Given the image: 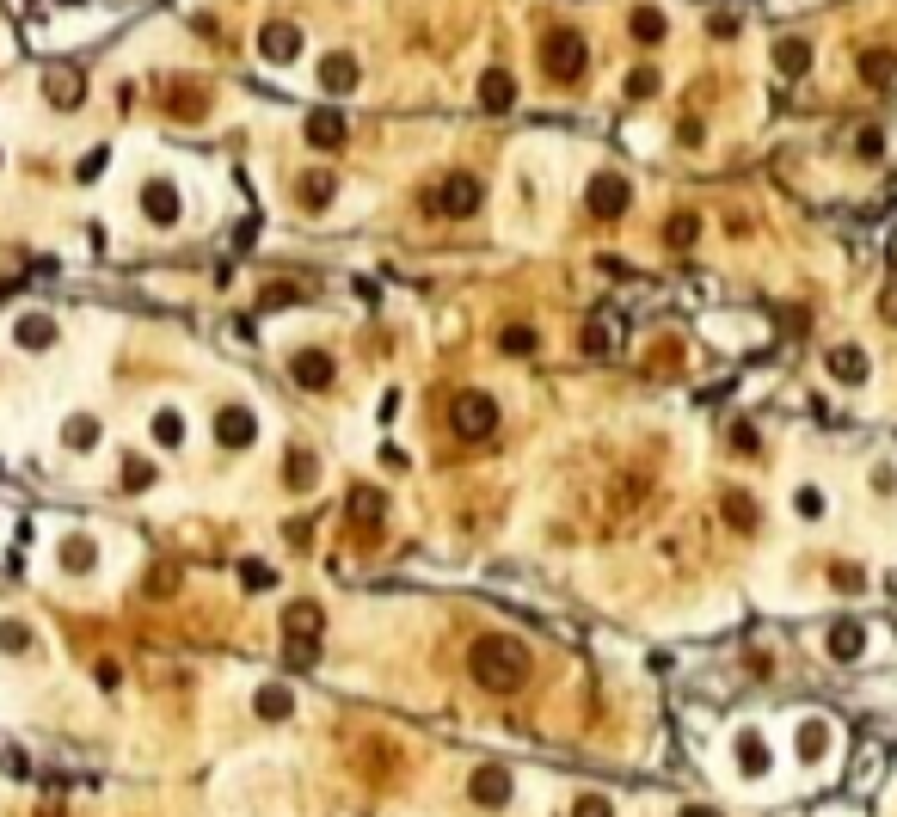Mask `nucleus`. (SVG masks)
I'll list each match as a JSON object with an SVG mask.
<instances>
[{"mask_svg": "<svg viewBox=\"0 0 897 817\" xmlns=\"http://www.w3.org/2000/svg\"><path fill=\"white\" fill-rule=\"evenodd\" d=\"M467 670H474L485 688H498V694H517L522 682H529V670H535V658H529V646L511 640V633H480L474 651H467Z\"/></svg>", "mask_w": 897, "mask_h": 817, "instance_id": "nucleus-1", "label": "nucleus"}, {"mask_svg": "<svg viewBox=\"0 0 897 817\" xmlns=\"http://www.w3.org/2000/svg\"><path fill=\"white\" fill-rule=\"evenodd\" d=\"M448 424H455V437L480 443V437H492V424H498V400H492V394H474V387H461V394L448 400Z\"/></svg>", "mask_w": 897, "mask_h": 817, "instance_id": "nucleus-2", "label": "nucleus"}, {"mask_svg": "<svg viewBox=\"0 0 897 817\" xmlns=\"http://www.w3.org/2000/svg\"><path fill=\"white\" fill-rule=\"evenodd\" d=\"M541 68L553 80H578L584 74V37L578 32H548L541 37Z\"/></svg>", "mask_w": 897, "mask_h": 817, "instance_id": "nucleus-3", "label": "nucleus"}, {"mask_svg": "<svg viewBox=\"0 0 897 817\" xmlns=\"http://www.w3.org/2000/svg\"><path fill=\"white\" fill-rule=\"evenodd\" d=\"M627 197H633V191H627L621 172H596V178H590V191H584L590 215H603V222H615V215L627 209Z\"/></svg>", "mask_w": 897, "mask_h": 817, "instance_id": "nucleus-4", "label": "nucleus"}, {"mask_svg": "<svg viewBox=\"0 0 897 817\" xmlns=\"http://www.w3.org/2000/svg\"><path fill=\"white\" fill-rule=\"evenodd\" d=\"M430 209H437V215H474V209H480V185H474L467 172H455L448 185L430 191Z\"/></svg>", "mask_w": 897, "mask_h": 817, "instance_id": "nucleus-5", "label": "nucleus"}, {"mask_svg": "<svg viewBox=\"0 0 897 817\" xmlns=\"http://www.w3.org/2000/svg\"><path fill=\"white\" fill-rule=\"evenodd\" d=\"M178 185L173 178H148V185H141V215H148V222H154V228H173L178 222Z\"/></svg>", "mask_w": 897, "mask_h": 817, "instance_id": "nucleus-6", "label": "nucleus"}, {"mask_svg": "<svg viewBox=\"0 0 897 817\" xmlns=\"http://www.w3.org/2000/svg\"><path fill=\"white\" fill-rule=\"evenodd\" d=\"M215 443L222 449H252L258 443V418L246 406H222L215 412Z\"/></svg>", "mask_w": 897, "mask_h": 817, "instance_id": "nucleus-7", "label": "nucleus"}, {"mask_svg": "<svg viewBox=\"0 0 897 817\" xmlns=\"http://www.w3.org/2000/svg\"><path fill=\"white\" fill-rule=\"evenodd\" d=\"M93 566H99V541H93V535H62V541H56V572L86 578Z\"/></svg>", "mask_w": 897, "mask_h": 817, "instance_id": "nucleus-8", "label": "nucleus"}, {"mask_svg": "<svg viewBox=\"0 0 897 817\" xmlns=\"http://www.w3.org/2000/svg\"><path fill=\"white\" fill-rule=\"evenodd\" d=\"M289 369H295V381H302V387H332L339 363H332L326 350H295V357H289Z\"/></svg>", "mask_w": 897, "mask_h": 817, "instance_id": "nucleus-9", "label": "nucleus"}, {"mask_svg": "<svg viewBox=\"0 0 897 817\" xmlns=\"http://www.w3.org/2000/svg\"><path fill=\"white\" fill-rule=\"evenodd\" d=\"M283 486H289V492H313V486H320V455H313V449H289Z\"/></svg>", "mask_w": 897, "mask_h": 817, "instance_id": "nucleus-10", "label": "nucleus"}, {"mask_svg": "<svg viewBox=\"0 0 897 817\" xmlns=\"http://www.w3.org/2000/svg\"><path fill=\"white\" fill-rule=\"evenodd\" d=\"M829 375H836L842 387H861L866 381V350L861 344H836V350H829Z\"/></svg>", "mask_w": 897, "mask_h": 817, "instance_id": "nucleus-11", "label": "nucleus"}, {"mask_svg": "<svg viewBox=\"0 0 897 817\" xmlns=\"http://www.w3.org/2000/svg\"><path fill=\"white\" fill-rule=\"evenodd\" d=\"M824 651L829 658H861L866 651V627L861 621H836V627L824 633Z\"/></svg>", "mask_w": 897, "mask_h": 817, "instance_id": "nucleus-12", "label": "nucleus"}, {"mask_svg": "<svg viewBox=\"0 0 897 817\" xmlns=\"http://www.w3.org/2000/svg\"><path fill=\"white\" fill-rule=\"evenodd\" d=\"M258 50H265L271 62H295V56H302V32H295V25H265Z\"/></svg>", "mask_w": 897, "mask_h": 817, "instance_id": "nucleus-13", "label": "nucleus"}, {"mask_svg": "<svg viewBox=\"0 0 897 817\" xmlns=\"http://www.w3.org/2000/svg\"><path fill=\"white\" fill-rule=\"evenodd\" d=\"M467 793H474L480 805H504V799H511V775H504V768H474Z\"/></svg>", "mask_w": 897, "mask_h": 817, "instance_id": "nucleus-14", "label": "nucleus"}, {"mask_svg": "<svg viewBox=\"0 0 897 817\" xmlns=\"http://www.w3.org/2000/svg\"><path fill=\"white\" fill-rule=\"evenodd\" d=\"M99 437H104V431H99V418H93V412H74L68 424H62V443H68L74 455H86V449H99Z\"/></svg>", "mask_w": 897, "mask_h": 817, "instance_id": "nucleus-15", "label": "nucleus"}, {"mask_svg": "<svg viewBox=\"0 0 897 817\" xmlns=\"http://www.w3.org/2000/svg\"><path fill=\"white\" fill-rule=\"evenodd\" d=\"M480 104H485V111H511V104H517V80H511L504 68H492L480 80Z\"/></svg>", "mask_w": 897, "mask_h": 817, "instance_id": "nucleus-16", "label": "nucleus"}, {"mask_svg": "<svg viewBox=\"0 0 897 817\" xmlns=\"http://www.w3.org/2000/svg\"><path fill=\"white\" fill-rule=\"evenodd\" d=\"M615 344H621V320H615V313H596V320H590V332H584V350H590V357H609Z\"/></svg>", "mask_w": 897, "mask_h": 817, "instance_id": "nucleus-17", "label": "nucleus"}, {"mask_svg": "<svg viewBox=\"0 0 897 817\" xmlns=\"http://www.w3.org/2000/svg\"><path fill=\"white\" fill-rule=\"evenodd\" d=\"M332 191H339V185H332V172H302L295 204H302V209H326V204H332Z\"/></svg>", "mask_w": 897, "mask_h": 817, "instance_id": "nucleus-18", "label": "nucleus"}, {"mask_svg": "<svg viewBox=\"0 0 897 817\" xmlns=\"http://www.w3.org/2000/svg\"><path fill=\"white\" fill-rule=\"evenodd\" d=\"M148 431H154V443H160V449H178V443H185V412L160 406L154 418H148Z\"/></svg>", "mask_w": 897, "mask_h": 817, "instance_id": "nucleus-19", "label": "nucleus"}, {"mask_svg": "<svg viewBox=\"0 0 897 817\" xmlns=\"http://www.w3.org/2000/svg\"><path fill=\"white\" fill-rule=\"evenodd\" d=\"M308 141L313 148H339V141H345V117H339V111H313L308 117Z\"/></svg>", "mask_w": 897, "mask_h": 817, "instance_id": "nucleus-20", "label": "nucleus"}, {"mask_svg": "<svg viewBox=\"0 0 897 817\" xmlns=\"http://www.w3.org/2000/svg\"><path fill=\"white\" fill-rule=\"evenodd\" d=\"M320 86H326V93H350V86H357V62H350V56H326V62H320Z\"/></svg>", "mask_w": 897, "mask_h": 817, "instance_id": "nucleus-21", "label": "nucleus"}, {"mask_svg": "<svg viewBox=\"0 0 897 817\" xmlns=\"http://www.w3.org/2000/svg\"><path fill=\"white\" fill-rule=\"evenodd\" d=\"M19 344H25V350H50V344H56V320H50V313H25V320H19Z\"/></svg>", "mask_w": 897, "mask_h": 817, "instance_id": "nucleus-22", "label": "nucleus"}, {"mask_svg": "<svg viewBox=\"0 0 897 817\" xmlns=\"http://www.w3.org/2000/svg\"><path fill=\"white\" fill-rule=\"evenodd\" d=\"M725 522H731V529H744V535H750V529H757V522H762V511H757V498H744V492H725Z\"/></svg>", "mask_w": 897, "mask_h": 817, "instance_id": "nucleus-23", "label": "nucleus"}, {"mask_svg": "<svg viewBox=\"0 0 897 817\" xmlns=\"http://www.w3.org/2000/svg\"><path fill=\"white\" fill-rule=\"evenodd\" d=\"M824 749H829V725H824L818 713H811L805 725H799V756H805V762H818Z\"/></svg>", "mask_w": 897, "mask_h": 817, "instance_id": "nucleus-24", "label": "nucleus"}, {"mask_svg": "<svg viewBox=\"0 0 897 817\" xmlns=\"http://www.w3.org/2000/svg\"><path fill=\"white\" fill-rule=\"evenodd\" d=\"M738 762H744V775H768V744H762L757 731L738 738Z\"/></svg>", "mask_w": 897, "mask_h": 817, "instance_id": "nucleus-25", "label": "nucleus"}, {"mask_svg": "<svg viewBox=\"0 0 897 817\" xmlns=\"http://www.w3.org/2000/svg\"><path fill=\"white\" fill-rule=\"evenodd\" d=\"M258 713L265 719H289L295 713V694H289V688H258Z\"/></svg>", "mask_w": 897, "mask_h": 817, "instance_id": "nucleus-26", "label": "nucleus"}, {"mask_svg": "<svg viewBox=\"0 0 897 817\" xmlns=\"http://www.w3.org/2000/svg\"><path fill=\"white\" fill-rule=\"evenodd\" d=\"M283 621H289V633H320V603H289V614H283Z\"/></svg>", "mask_w": 897, "mask_h": 817, "instance_id": "nucleus-27", "label": "nucleus"}, {"mask_svg": "<svg viewBox=\"0 0 897 817\" xmlns=\"http://www.w3.org/2000/svg\"><path fill=\"white\" fill-rule=\"evenodd\" d=\"M350 516H363V522H376L381 511H387V504H381V492H369V486H357V492H350V504H345Z\"/></svg>", "mask_w": 897, "mask_h": 817, "instance_id": "nucleus-28", "label": "nucleus"}, {"mask_svg": "<svg viewBox=\"0 0 897 817\" xmlns=\"http://www.w3.org/2000/svg\"><path fill=\"white\" fill-rule=\"evenodd\" d=\"M775 62H781V68H787V74H805V62H811V50H805L799 37H787V43L775 50Z\"/></svg>", "mask_w": 897, "mask_h": 817, "instance_id": "nucleus-29", "label": "nucleus"}, {"mask_svg": "<svg viewBox=\"0 0 897 817\" xmlns=\"http://www.w3.org/2000/svg\"><path fill=\"white\" fill-rule=\"evenodd\" d=\"M633 37H639V43H657V37H664V13L639 6V13H633Z\"/></svg>", "mask_w": 897, "mask_h": 817, "instance_id": "nucleus-30", "label": "nucleus"}, {"mask_svg": "<svg viewBox=\"0 0 897 817\" xmlns=\"http://www.w3.org/2000/svg\"><path fill=\"white\" fill-rule=\"evenodd\" d=\"M498 350H504V357H529V350H535V332H529V326H511V332H498Z\"/></svg>", "mask_w": 897, "mask_h": 817, "instance_id": "nucleus-31", "label": "nucleus"}, {"mask_svg": "<svg viewBox=\"0 0 897 817\" xmlns=\"http://www.w3.org/2000/svg\"><path fill=\"white\" fill-rule=\"evenodd\" d=\"M793 511L805 516V522H818V516H824V492H818V486H799V492H793Z\"/></svg>", "mask_w": 897, "mask_h": 817, "instance_id": "nucleus-32", "label": "nucleus"}, {"mask_svg": "<svg viewBox=\"0 0 897 817\" xmlns=\"http://www.w3.org/2000/svg\"><path fill=\"white\" fill-rule=\"evenodd\" d=\"M892 68H897V62L885 56V50H866V56H861V74L873 80V86H879V80H892Z\"/></svg>", "mask_w": 897, "mask_h": 817, "instance_id": "nucleus-33", "label": "nucleus"}, {"mask_svg": "<svg viewBox=\"0 0 897 817\" xmlns=\"http://www.w3.org/2000/svg\"><path fill=\"white\" fill-rule=\"evenodd\" d=\"M50 99H56V104H74V99H80V74H68V68L50 74Z\"/></svg>", "mask_w": 897, "mask_h": 817, "instance_id": "nucleus-34", "label": "nucleus"}, {"mask_svg": "<svg viewBox=\"0 0 897 817\" xmlns=\"http://www.w3.org/2000/svg\"><path fill=\"white\" fill-rule=\"evenodd\" d=\"M240 584H246V590H271L276 572L265 566V559H246V566H240Z\"/></svg>", "mask_w": 897, "mask_h": 817, "instance_id": "nucleus-35", "label": "nucleus"}, {"mask_svg": "<svg viewBox=\"0 0 897 817\" xmlns=\"http://www.w3.org/2000/svg\"><path fill=\"white\" fill-rule=\"evenodd\" d=\"M829 584H836V590H842V596H861V590H866V578H861V566H836V572H829Z\"/></svg>", "mask_w": 897, "mask_h": 817, "instance_id": "nucleus-36", "label": "nucleus"}, {"mask_svg": "<svg viewBox=\"0 0 897 817\" xmlns=\"http://www.w3.org/2000/svg\"><path fill=\"white\" fill-rule=\"evenodd\" d=\"M25 646H32V633L19 621H0V651H25Z\"/></svg>", "mask_w": 897, "mask_h": 817, "instance_id": "nucleus-37", "label": "nucleus"}, {"mask_svg": "<svg viewBox=\"0 0 897 817\" xmlns=\"http://www.w3.org/2000/svg\"><path fill=\"white\" fill-rule=\"evenodd\" d=\"M627 93H633V99H652V93H657V74L652 68H633V74H627Z\"/></svg>", "mask_w": 897, "mask_h": 817, "instance_id": "nucleus-38", "label": "nucleus"}, {"mask_svg": "<svg viewBox=\"0 0 897 817\" xmlns=\"http://www.w3.org/2000/svg\"><path fill=\"white\" fill-rule=\"evenodd\" d=\"M694 234H701V222H694V215H676V222H670V234H664V240H670V246H689Z\"/></svg>", "mask_w": 897, "mask_h": 817, "instance_id": "nucleus-39", "label": "nucleus"}, {"mask_svg": "<svg viewBox=\"0 0 897 817\" xmlns=\"http://www.w3.org/2000/svg\"><path fill=\"white\" fill-rule=\"evenodd\" d=\"M148 479H154V468H148V461H130V468H123V486H130V492H141Z\"/></svg>", "mask_w": 897, "mask_h": 817, "instance_id": "nucleus-40", "label": "nucleus"}, {"mask_svg": "<svg viewBox=\"0 0 897 817\" xmlns=\"http://www.w3.org/2000/svg\"><path fill=\"white\" fill-rule=\"evenodd\" d=\"M578 817H615L609 799H578Z\"/></svg>", "mask_w": 897, "mask_h": 817, "instance_id": "nucleus-41", "label": "nucleus"}, {"mask_svg": "<svg viewBox=\"0 0 897 817\" xmlns=\"http://www.w3.org/2000/svg\"><path fill=\"white\" fill-rule=\"evenodd\" d=\"M873 492H897V474H892V468H885V461L873 468Z\"/></svg>", "mask_w": 897, "mask_h": 817, "instance_id": "nucleus-42", "label": "nucleus"}, {"mask_svg": "<svg viewBox=\"0 0 897 817\" xmlns=\"http://www.w3.org/2000/svg\"><path fill=\"white\" fill-rule=\"evenodd\" d=\"M885 313H892V320H897V289H892V295H885Z\"/></svg>", "mask_w": 897, "mask_h": 817, "instance_id": "nucleus-43", "label": "nucleus"}, {"mask_svg": "<svg viewBox=\"0 0 897 817\" xmlns=\"http://www.w3.org/2000/svg\"><path fill=\"white\" fill-rule=\"evenodd\" d=\"M683 817H720V812H707V805H701V812H694V805H689V812H683Z\"/></svg>", "mask_w": 897, "mask_h": 817, "instance_id": "nucleus-44", "label": "nucleus"}]
</instances>
